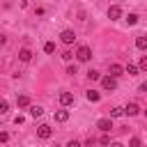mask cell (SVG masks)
<instances>
[{"label":"cell","instance_id":"6da1fadb","mask_svg":"<svg viewBox=\"0 0 147 147\" xmlns=\"http://www.w3.org/2000/svg\"><path fill=\"white\" fill-rule=\"evenodd\" d=\"M76 57H78V62H90L92 60V48L90 46H78Z\"/></svg>","mask_w":147,"mask_h":147},{"label":"cell","instance_id":"7a4b0ae2","mask_svg":"<svg viewBox=\"0 0 147 147\" xmlns=\"http://www.w3.org/2000/svg\"><path fill=\"white\" fill-rule=\"evenodd\" d=\"M96 129H99L101 133H110V131H113V117H101V119L96 122Z\"/></svg>","mask_w":147,"mask_h":147},{"label":"cell","instance_id":"3957f363","mask_svg":"<svg viewBox=\"0 0 147 147\" xmlns=\"http://www.w3.org/2000/svg\"><path fill=\"white\" fill-rule=\"evenodd\" d=\"M99 80H101V87H103V90H108V92H113V90L117 87V78H113L110 74H108V76H103V78H99Z\"/></svg>","mask_w":147,"mask_h":147},{"label":"cell","instance_id":"277c9868","mask_svg":"<svg viewBox=\"0 0 147 147\" xmlns=\"http://www.w3.org/2000/svg\"><path fill=\"white\" fill-rule=\"evenodd\" d=\"M37 136H39L41 140H48V138L53 136V129H51L48 124H39V126H37Z\"/></svg>","mask_w":147,"mask_h":147},{"label":"cell","instance_id":"5b68a950","mask_svg":"<svg viewBox=\"0 0 147 147\" xmlns=\"http://www.w3.org/2000/svg\"><path fill=\"white\" fill-rule=\"evenodd\" d=\"M60 39H62V44L69 46V44L76 41V32H74V30H62V32H60Z\"/></svg>","mask_w":147,"mask_h":147},{"label":"cell","instance_id":"8992f818","mask_svg":"<svg viewBox=\"0 0 147 147\" xmlns=\"http://www.w3.org/2000/svg\"><path fill=\"white\" fill-rule=\"evenodd\" d=\"M119 16H122V9H119L117 5H113V7H108V18H110V21H117Z\"/></svg>","mask_w":147,"mask_h":147},{"label":"cell","instance_id":"52a82bcc","mask_svg":"<svg viewBox=\"0 0 147 147\" xmlns=\"http://www.w3.org/2000/svg\"><path fill=\"white\" fill-rule=\"evenodd\" d=\"M108 74H110L113 78H117V76H122V74H124V67H122V64H117V62H113V64H110V71H108Z\"/></svg>","mask_w":147,"mask_h":147},{"label":"cell","instance_id":"ba28073f","mask_svg":"<svg viewBox=\"0 0 147 147\" xmlns=\"http://www.w3.org/2000/svg\"><path fill=\"white\" fill-rule=\"evenodd\" d=\"M138 113H140V106H138V103H129V106L124 108V115H129V117H136Z\"/></svg>","mask_w":147,"mask_h":147},{"label":"cell","instance_id":"9c48e42d","mask_svg":"<svg viewBox=\"0 0 147 147\" xmlns=\"http://www.w3.org/2000/svg\"><path fill=\"white\" fill-rule=\"evenodd\" d=\"M18 60H21V62H30V60H32V51H30V48H21V51H18Z\"/></svg>","mask_w":147,"mask_h":147},{"label":"cell","instance_id":"30bf717a","mask_svg":"<svg viewBox=\"0 0 147 147\" xmlns=\"http://www.w3.org/2000/svg\"><path fill=\"white\" fill-rule=\"evenodd\" d=\"M60 103H62V106H71V103H74V94H71V92H62V94H60Z\"/></svg>","mask_w":147,"mask_h":147},{"label":"cell","instance_id":"8fae6325","mask_svg":"<svg viewBox=\"0 0 147 147\" xmlns=\"http://www.w3.org/2000/svg\"><path fill=\"white\" fill-rule=\"evenodd\" d=\"M16 106H18V108H28V106H30V96L18 94V96H16Z\"/></svg>","mask_w":147,"mask_h":147},{"label":"cell","instance_id":"7c38bea8","mask_svg":"<svg viewBox=\"0 0 147 147\" xmlns=\"http://www.w3.org/2000/svg\"><path fill=\"white\" fill-rule=\"evenodd\" d=\"M85 96H87V101H92V103H96V101L101 99V94H99L96 90H87V94H85Z\"/></svg>","mask_w":147,"mask_h":147},{"label":"cell","instance_id":"4fadbf2b","mask_svg":"<svg viewBox=\"0 0 147 147\" xmlns=\"http://www.w3.org/2000/svg\"><path fill=\"white\" fill-rule=\"evenodd\" d=\"M69 119V110H55V122H67Z\"/></svg>","mask_w":147,"mask_h":147},{"label":"cell","instance_id":"5bb4252c","mask_svg":"<svg viewBox=\"0 0 147 147\" xmlns=\"http://www.w3.org/2000/svg\"><path fill=\"white\" fill-rule=\"evenodd\" d=\"M28 108H30V115L32 117H41L44 115V108L41 106H28Z\"/></svg>","mask_w":147,"mask_h":147},{"label":"cell","instance_id":"9a60e30c","mask_svg":"<svg viewBox=\"0 0 147 147\" xmlns=\"http://www.w3.org/2000/svg\"><path fill=\"white\" fill-rule=\"evenodd\" d=\"M136 48L145 51V48H147V39H145V37H138V39H136Z\"/></svg>","mask_w":147,"mask_h":147},{"label":"cell","instance_id":"2e32d148","mask_svg":"<svg viewBox=\"0 0 147 147\" xmlns=\"http://www.w3.org/2000/svg\"><path fill=\"white\" fill-rule=\"evenodd\" d=\"M124 71H126L129 76H138V71H140V69H138V64H129V67H126Z\"/></svg>","mask_w":147,"mask_h":147},{"label":"cell","instance_id":"e0dca14e","mask_svg":"<svg viewBox=\"0 0 147 147\" xmlns=\"http://www.w3.org/2000/svg\"><path fill=\"white\" fill-rule=\"evenodd\" d=\"M44 53H48V55L55 53V44H53V41H46V44H44Z\"/></svg>","mask_w":147,"mask_h":147},{"label":"cell","instance_id":"ac0fdd59","mask_svg":"<svg viewBox=\"0 0 147 147\" xmlns=\"http://www.w3.org/2000/svg\"><path fill=\"white\" fill-rule=\"evenodd\" d=\"M87 78H90V80H99V78H101V74H99L96 69H90V71H87Z\"/></svg>","mask_w":147,"mask_h":147},{"label":"cell","instance_id":"d6986e66","mask_svg":"<svg viewBox=\"0 0 147 147\" xmlns=\"http://www.w3.org/2000/svg\"><path fill=\"white\" fill-rule=\"evenodd\" d=\"M138 18H140L138 14H129V16H126V23H129V25H136V23H138Z\"/></svg>","mask_w":147,"mask_h":147},{"label":"cell","instance_id":"ffe728a7","mask_svg":"<svg viewBox=\"0 0 147 147\" xmlns=\"http://www.w3.org/2000/svg\"><path fill=\"white\" fill-rule=\"evenodd\" d=\"M124 115V108H113L110 110V117H122Z\"/></svg>","mask_w":147,"mask_h":147},{"label":"cell","instance_id":"44dd1931","mask_svg":"<svg viewBox=\"0 0 147 147\" xmlns=\"http://www.w3.org/2000/svg\"><path fill=\"white\" fill-rule=\"evenodd\" d=\"M7 110H9V103H7L5 99H0V115H5Z\"/></svg>","mask_w":147,"mask_h":147},{"label":"cell","instance_id":"7402d4cb","mask_svg":"<svg viewBox=\"0 0 147 147\" xmlns=\"http://www.w3.org/2000/svg\"><path fill=\"white\" fill-rule=\"evenodd\" d=\"M138 69H140V71H147V57H140V62H138Z\"/></svg>","mask_w":147,"mask_h":147},{"label":"cell","instance_id":"603a6c76","mask_svg":"<svg viewBox=\"0 0 147 147\" xmlns=\"http://www.w3.org/2000/svg\"><path fill=\"white\" fill-rule=\"evenodd\" d=\"M67 74H69V76H76V74H78L76 64H69V67H67Z\"/></svg>","mask_w":147,"mask_h":147},{"label":"cell","instance_id":"cb8c5ba5","mask_svg":"<svg viewBox=\"0 0 147 147\" xmlns=\"http://www.w3.org/2000/svg\"><path fill=\"white\" fill-rule=\"evenodd\" d=\"M99 142H101V145H110V136H108V133H103V136L99 138Z\"/></svg>","mask_w":147,"mask_h":147},{"label":"cell","instance_id":"d4e9b609","mask_svg":"<svg viewBox=\"0 0 147 147\" xmlns=\"http://www.w3.org/2000/svg\"><path fill=\"white\" fill-rule=\"evenodd\" d=\"M129 145H131V147H140V138H131Z\"/></svg>","mask_w":147,"mask_h":147},{"label":"cell","instance_id":"484cf974","mask_svg":"<svg viewBox=\"0 0 147 147\" xmlns=\"http://www.w3.org/2000/svg\"><path fill=\"white\" fill-rule=\"evenodd\" d=\"M9 140V133L7 131H0V142H7Z\"/></svg>","mask_w":147,"mask_h":147},{"label":"cell","instance_id":"4316f807","mask_svg":"<svg viewBox=\"0 0 147 147\" xmlns=\"http://www.w3.org/2000/svg\"><path fill=\"white\" fill-rule=\"evenodd\" d=\"M71 57H74V55H71V53H69V51H64V53H62V60H64V62H69V60H71Z\"/></svg>","mask_w":147,"mask_h":147},{"label":"cell","instance_id":"83f0119b","mask_svg":"<svg viewBox=\"0 0 147 147\" xmlns=\"http://www.w3.org/2000/svg\"><path fill=\"white\" fill-rule=\"evenodd\" d=\"M44 11H46L44 7H34V14H37V16H44Z\"/></svg>","mask_w":147,"mask_h":147},{"label":"cell","instance_id":"f1b7e54d","mask_svg":"<svg viewBox=\"0 0 147 147\" xmlns=\"http://www.w3.org/2000/svg\"><path fill=\"white\" fill-rule=\"evenodd\" d=\"M14 124H23V115H16L14 117Z\"/></svg>","mask_w":147,"mask_h":147},{"label":"cell","instance_id":"f546056e","mask_svg":"<svg viewBox=\"0 0 147 147\" xmlns=\"http://www.w3.org/2000/svg\"><path fill=\"white\" fill-rule=\"evenodd\" d=\"M5 41H7V37H5V34H0V46H2Z\"/></svg>","mask_w":147,"mask_h":147}]
</instances>
